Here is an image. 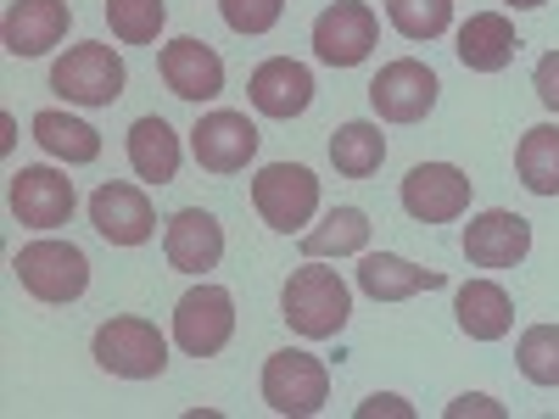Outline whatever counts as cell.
I'll return each instance as SVG.
<instances>
[{
	"label": "cell",
	"instance_id": "4fadbf2b",
	"mask_svg": "<svg viewBox=\"0 0 559 419\" xmlns=\"http://www.w3.org/2000/svg\"><path fill=\"white\" fill-rule=\"evenodd\" d=\"M532 252V224L509 207H487L464 224V258L476 268H515Z\"/></svg>",
	"mask_w": 559,
	"mask_h": 419
},
{
	"label": "cell",
	"instance_id": "7a4b0ae2",
	"mask_svg": "<svg viewBox=\"0 0 559 419\" xmlns=\"http://www.w3.org/2000/svg\"><path fill=\"white\" fill-rule=\"evenodd\" d=\"M12 274L17 286L34 297V302H79L84 286H90V258L73 247V241H28L17 258H12Z\"/></svg>",
	"mask_w": 559,
	"mask_h": 419
},
{
	"label": "cell",
	"instance_id": "484cf974",
	"mask_svg": "<svg viewBox=\"0 0 559 419\" xmlns=\"http://www.w3.org/2000/svg\"><path fill=\"white\" fill-rule=\"evenodd\" d=\"M369 247V218L364 207H331L319 229H302V252L308 258H353Z\"/></svg>",
	"mask_w": 559,
	"mask_h": 419
},
{
	"label": "cell",
	"instance_id": "4316f807",
	"mask_svg": "<svg viewBox=\"0 0 559 419\" xmlns=\"http://www.w3.org/2000/svg\"><path fill=\"white\" fill-rule=\"evenodd\" d=\"M386 17L403 39H442L453 28V0H386Z\"/></svg>",
	"mask_w": 559,
	"mask_h": 419
},
{
	"label": "cell",
	"instance_id": "7402d4cb",
	"mask_svg": "<svg viewBox=\"0 0 559 419\" xmlns=\"http://www.w3.org/2000/svg\"><path fill=\"white\" fill-rule=\"evenodd\" d=\"M129 168L146 184H168L179 173V134L168 118H134L129 123Z\"/></svg>",
	"mask_w": 559,
	"mask_h": 419
},
{
	"label": "cell",
	"instance_id": "d6986e66",
	"mask_svg": "<svg viewBox=\"0 0 559 419\" xmlns=\"http://www.w3.org/2000/svg\"><path fill=\"white\" fill-rule=\"evenodd\" d=\"M73 12H68V0H12V12L7 23H0V34H7V51L12 57H45L51 45H62Z\"/></svg>",
	"mask_w": 559,
	"mask_h": 419
},
{
	"label": "cell",
	"instance_id": "d6a6232c",
	"mask_svg": "<svg viewBox=\"0 0 559 419\" xmlns=\"http://www.w3.org/2000/svg\"><path fill=\"white\" fill-rule=\"evenodd\" d=\"M464 414H492V419H503V408H498L492 397H459V403H448V419H464Z\"/></svg>",
	"mask_w": 559,
	"mask_h": 419
},
{
	"label": "cell",
	"instance_id": "8992f818",
	"mask_svg": "<svg viewBox=\"0 0 559 419\" xmlns=\"http://www.w3.org/2000/svg\"><path fill=\"white\" fill-rule=\"evenodd\" d=\"M229 336H236V297H229L224 286H191L179 302H174V342L179 352L191 358H213L229 347Z\"/></svg>",
	"mask_w": 559,
	"mask_h": 419
},
{
	"label": "cell",
	"instance_id": "f1b7e54d",
	"mask_svg": "<svg viewBox=\"0 0 559 419\" xmlns=\"http://www.w3.org/2000/svg\"><path fill=\"white\" fill-rule=\"evenodd\" d=\"M515 363L532 386H559V324H532L515 347Z\"/></svg>",
	"mask_w": 559,
	"mask_h": 419
},
{
	"label": "cell",
	"instance_id": "83f0119b",
	"mask_svg": "<svg viewBox=\"0 0 559 419\" xmlns=\"http://www.w3.org/2000/svg\"><path fill=\"white\" fill-rule=\"evenodd\" d=\"M107 23H112V39L123 45H152L168 23V7L163 0H107Z\"/></svg>",
	"mask_w": 559,
	"mask_h": 419
},
{
	"label": "cell",
	"instance_id": "4dcf8cb0",
	"mask_svg": "<svg viewBox=\"0 0 559 419\" xmlns=\"http://www.w3.org/2000/svg\"><path fill=\"white\" fill-rule=\"evenodd\" d=\"M532 89H537V101H543L548 112H559V51L537 57V68H532Z\"/></svg>",
	"mask_w": 559,
	"mask_h": 419
},
{
	"label": "cell",
	"instance_id": "2e32d148",
	"mask_svg": "<svg viewBox=\"0 0 559 419\" xmlns=\"http://www.w3.org/2000/svg\"><path fill=\"white\" fill-rule=\"evenodd\" d=\"M247 96H252V107H258L263 118H280V123L302 118V112L313 107V73H308L302 62H292V57H269V62L252 68Z\"/></svg>",
	"mask_w": 559,
	"mask_h": 419
},
{
	"label": "cell",
	"instance_id": "30bf717a",
	"mask_svg": "<svg viewBox=\"0 0 559 419\" xmlns=\"http://www.w3.org/2000/svg\"><path fill=\"white\" fill-rule=\"evenodd\" d=\"M437 73L426 62L414 57H397L376 73V84H369V107H376L386 123H419L431 107H437Z\"/></svg>",
	"mask_w": 559,
	"mask_h": 419
},
{
	"label": "cell",
	"instance_id": "277c9868",
	"mask_svg": "<svg viewBox=\"0 0 559 419\" xmlns=\"http://www.w3.org/2000/svg\"><path fill=\"white\" fill-rule=\"evenodd\" d=\"M123 84H129L123 57L112 45H96V39L68 45V57H57V68H51V89L73 107H112L123 96Z\"/></svg>",
	"mask_w": 559,
	"mask_h": 419
},
{
	"label": "cell",
	"instance_id": "e0dca14e",
	"mask_svg": "<svg viewBox=\"0 0 559 419\" xmlns=\"http://www.w3.org/2000/svg\"><path fill=\"white\" fill-rule=\"evenodd\" d=\"M163 252L179 274H207L224 258V224L207 207H179L163 229Z\"/></svg>",
	"mask_w": 559,
	"mask_h": 419
},
{
	"label": "cell",
	"instance_id": "6da1fadb",
	"mask_svg": "<svg viewBox=\"0 0 559 419\" xmlns=\"http://www.w3.org/2000/svg\"><path fill=\"white\" fill-rule=\"evenodd\" d=\"M347 313H353V291H347V279L336 268L302 263L286 279V291H280V319H286L297 336H308V342L342 336L347 331Z\"/></svg>",
	"mask_w": 559,
	"mask_h": 419
},
{
	"label": "cell",
	"instance_id": "1f68e13d",
	"mask_svg": "<svg viewBox=\"0 0 559 419\" xmlns=\"http://www.w3.org/2000/svg\"><path fill=\"white\" fill-rule=\"evenodd\" d=\"M376 414H397V419H408L414 408H408L403 397H369V403H358V419H376Z\"/></svg>",
	"mask_w": 559,
	"mask_h": 419
},
{
	"label": "cell",
	"instance_id": "f546056e",
	"mask_svg": "<svg viewBox=\"0 0 559 419\" xmlns=\"http://www.w3.org/2000/svg\"><path fill=\"white\" fill-rule=\"evenodd\" d=\"M218 12L236 34L252 39V34H269L280 17H286V0H218Z\"/></svg>",
	"mask_w": 559,
	"mask_h": 419
},
{
	"label": "cell",
	"instance_id": "603a6c76",
	"mask_svg": "<svg viewBox=\"0 0 559 419\" xmlns=\"http://www.w3.org/2000/svg\"><path fill=\"white\" fill-rule=\"evenodd\" d=\"M34 140L57 163H96L102 157V134L90 129L84 118H68V112H34Z\"/></svg>",
	"mask_w": 559,
	"mask_h": 419
},
{
	"label": "cell",
	"instance_id": "9c48e42d",
	"mask_svg": "<svg viewBox=\"0 0 559 419\" xmlns=\"http://www.w3.org/2000/svg\"><path fill=\"white\" fill-rule=\"evenodd\" d=\"M397 196L414 224H448L471 207V173L453 163H414Z\"/></svg>",
	"mask_w": 559,
	"mask_h": 419
},
{
	"label": "cell",
	"instance_id": "3957f363",
	"mask_svg": "<svg viewBox=\"0 0 559 419\" xmlns=\"http://www.w3.org/2000/svg\"><path fill=\"white\" fill-rule=\"evenodd\" d=\"M90 352L118 381H157L168 369V336L152 319H107L96 342H90Z\"/></svg>",
	"mask_w": 559,
	"mask_h": 419
},
{
	"label": "cell",
	"instance_id": "ffe728a7",
	"mask_svg": "<svg viewBox=\"0 0 559 419\" xmlns=\"http://www.w3.org/2000/svg\"><path fill=\"white\" fill-rule=\"evenodd\" d=\"M459 62L471 68V73H503L509 62H515V51H521V34H515V23H509L503 12H476L471 23L459 28Z\"/></svg>",
	"mask_w": 559,
	"mask_h": 419
},
{
	"label": "cell",
	"instance_id": "d4e9b609",
	"mask_svg": "<svg viewBox=\"0 0 559 419\" xmlns=\"http://www.w3.org/2000/svg\"><path fill=\"white\" fill-rule=\"evenodd\" d=\"M331 163H336V173L342 179H369V173H381V163H386V134L376 129V123H342L336 134H331Z\"/></svg>",
	"mask_w": 559,
	"mask_h": 419
},
{
	"label": "cell",
	"instance_id": "52a82bcc",
	"mask_svg": "<svg viewBox=\"0 0 559 419\" xmlns=\"http://www.w3.org/2000/svg\"><path fill=\"white\" fill-rule=\"evenodd\" d=\"M324 397H331V369H324L313 352H297V347L269 352V363H263V403L274 414L302 419V414H319Z\"/></svg>",
	"mask_w": 559,
	"mask_h": 419
},
{
	"label": "cell",
	"instance_id": "7c38bea8",
	"mask_svg": "<svg viewBox=\"0 0 559 419\" xmlns=\"http://www.w3.org/2000/svg\"><path fill=\"white\" fill-rule=\"evenodd\" d=\"M7 202H12V218H17V224H28V229H57V224L73 218V202H79V196H73V179L57 173V168H17Z\"/></svg>",
	"mask_w": 559,
	"mask_h": 419
},
{
	"label": "cell",
	"instance_id": "836d02e7",
	"mask_svg": "<svg viewBox=\"0 0 559 419\" xmlns=\"http://www.w3.org/2000/svg\"><path fill=\"white\" fill-rule=\"evenodd\" d=\"M503 7H515V12H537V7H548V0H503Z\"/></svg>",
	"mask_w": 559,
	"mask_h": 419
},
{
	"label": "cell",
	"instance_id": "44dd1931",
	"mask_svg": "<svg viewBox=\"0 0 559 419\" xmlns=\"http://www.w3.org/2000/svg\"><path fill=\"white\" fill-rule=\"evenodd\" d=\"M453 313H459V331L471 342H503L509 324H515V302L498 279H464L459 297H453Z\"/></svg>",
	"mask_w": 559,
	"mask_h": 419
},
{
	"label": "cell",
	"instance_id": "5bb4252c",
	"mask_svg": "<svg viewBox=\"0 0 559 419\" xmlns=\"http://www.w3.org/2000/svg\"><path fill=\"white\" fill-rule=\"evenodd\" d=\"M191 152L207 173H241L258 157V123L247 112H207L191 129Z\"/></svg>",
	"mask_w": 559,
	"mask_h": 419
},
{
	"label": "cell",
	"instance_id": "cb8c5ba5",
	"mask_svg": "<svg viewBox=\"0 0 559 419\" xmlns=\"http://www.w3.org/2000/svg\"><path fill=\"white\" fill-rule=\"evenodd\" d=\"M515 173L532 196H559V123H537L521 134Z\"/></svg>",
	"mask_w": 559,
	"mask_h": 419
},
{
	"label": "cell",
	"instance_id": "ac0fdd59",
	"mask_svg": "<svg viewBox=\"0 0 559 419\" xmlns=\"http://www.w3.org/2000/svg\"><path fill=\"white\" fill-rule=\"evenodd\" d=\"M437 286H448L442 268H419L397 252H364L358 258V291L369 302H408V297L437 291Z\"/></svg>",
	"mask_w": 559,
	"mask_h": 419
},
{
	"label": "cell",
	"instance_id": "9a60e30c",
	"mask_svg": "<svg viewBox=\"0 0 559 419\" xmlns=\"http://www.w3.org/2000/svg\"><path fill=\"white\" fill-rule=\"evenodd\" d=\"M157 68H163V84L174 89L179 101H213V96H224V57L213 51L207 39H174V45H163Z\"/></svg>",
	"mask_w": 559,
	"mask_h": 419
},
{
	"label": "cell",
	"instance_id": "5b68a950",
	"mask_svg": "<svg viewBox=\"0 0 559 419\" xmlns=\"http://www.w3.org/2000/svg\"><path fill=\"white\" fill-rule=\"evenodd\" d=\"M252 207L274 236H302V224L319 213V179L302 163H269L252 179Z\"/></svg>",
	"mask_w": 559,
	"mask_h": 419
},
{
	"label": "cell",
	"instance_id": "8fae6325",
	"mask_svg": "<svg viewBox=\"0 0 559 419\" xmlns=\"http://www.w3.org/2000/svg\"><path fill=\"white\" fill-rule=\"evenodd\" d=\"M90 224H96V236L112 241V247H146L157 236V213H152L146 191H134L123 179L102 184V191L90 196Z\"/></svg>",
	"mask_w": 559,
	"mask_h": 419
},
{
	"label": "cell",
	"instance_id": "ba28073f",
	"mask_svg": "<svg viewBox=\"0 0 559 419\" xmlns=\"http://www.w3.org/2000/svg\"><path fill=\"white\" fill-rule=\"evenodd\" d=\"M376 39H381V23H376V12H369L364 0H336V7H324L313 17V57L324 68H358V62H369Z\"/></svg>",
	"mask_w": 559,
	"mask_h": 419
}]
</instances>
